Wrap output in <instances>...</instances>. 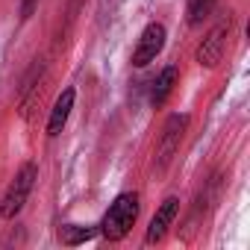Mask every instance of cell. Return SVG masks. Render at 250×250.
<instances>
[{"mask_svg":"<svg viewBox=\"0 0 250 250\" xmlns=\"http://www.w3.org/2000/svg\"><path fill=\"white\" fill-rule=\"evenodd\" d=\"M136 218H139V194H136V191H124V194H118L115 203L109 206V212L103 215V224H100L103 238L121 241L124 235L133 229Z\"/></svg>","mask_w":250,"mask_h":250,"instance_id":"6da1fadb","label":"cell"},{"mask_svg":"<svg viewBox=\"0 0 250 250\" xmlns=\"http://www.w3.org/2000/svg\"><path fill=\"white\" fill-rule=\"evenodd\" d=\"M36 180H39V168H36V162H24L21 171L15 174V180L9 183L3 200H0V218H9V221H12V218L24 209V203H27V197H30Z\"/></svg>","mask_w":250,"mask_h":250,"instance_id":"7a4b0ae2","label":"cell"},{"mask_svg":"<svg viewBox=\"0 0 250 250\" xmlns=\"http://www.w3.org/2000/svg\"><path fill=\"white\" fill-rule=\"evenodd\" d=\"M186 124H188V115H171L168 124H165V130H162V142L156 147V171L162 174L168 168V162L174 159V153L180 150V139H183V130H186Z\"/></svg>","mask_w":250,"mask_h":250,"instance_id":"3957f363","label":"cell"},{"mask_svg":"<svg viewBox=\"0 0 250 250\" xmlns=\"http://www.w3.org/2000/svg\"><path fill=\"white\" fill-rule=\"evenodd\" d=\"M162 47H165V27L153 21V24H147V27H145V33H142V39H139V44H136L133 65H136V68L150 65V62L162 53Z\"/></svg>","mask_w":250,"mask_h":250,"instance_id":"277c9868","label":"cell"},{"mask_svg":"<svg viewBox=\"0 0 250 250\" xmlns=\"http://www.w3.org/2000/svg\"><path fill=\"white\" fill-rule=\"evenodd\" d=\"M227 36H229V18L221 21L197 47V62L203 68H215L221 59H224V50H227Z\"/></svg>","mask_w":250,"mask_h":250,"instance_id":"5b68a950","label":"cell"},{"mask_svg":"<svg viewBox=\"0 0 250 250\" xmlns=\"http://www.w3.org/2000/svg\"><path fill=\"white\" fill-rule=\"evenodd\" d=\"M177 212H180V200H177V197H168V200L156 209V215H153V221H150V227H147L145 241H147V244L162 241V238H165V232H168V227L174 224Z\"/></svg>","mask_w":250,"mask_h":250,"instance_id":"8992f818","label":"cell"},{"mask_svg":"<svg viewBox=\"0 0 250 250\" xmlns=\"http://www.w3.org/2000/svg\"><path fill=\"white\" fill-rule=\"evenodd\" d=\"M74 88H65L59 97H56V103H53V112H50V121H47V136H59L62 133V127L68 124V115H71V109H74Z\"/></svg>","mask_w":250,"mask_h":250,"instance_id":"52a82bcc","label":"cell"},{"mask_svg":"<svg viewBox=\"0 0 250 250\" xmlns=\"http://www.w3.org/2000/svg\"><path fill=\"white\" fill-rule=\"evenodd\" d=\"M174 83H177V68L174 65H168L162 74H159V80H156V85H153V94H150V103L153 106H162L168 97H171V91H174Z\"/></svg>","mask_w":250,"mask_h":250,"instance_id":"ba28073f","label":"cell"},{"mask_svg":"<svg viewBox=\"0 0 250 250\" xmlns=\"http://www.w3.org/2000/svg\"><path fill=\"white\" fill-rule=\"evenodd\" d=\"M62 241L65 244H83V241H88V238H94L97 235V229L94 227H62Z\"/></svg>","mask_w":250,"mask_h":250,"instance_id":"9c48e42d","label":"cell"},{"mask_svg":"<svg viewBox=\"0 0 250 250\" xmlns=\"http://www.w3.org/2000/svg\"><path fill=\"white\" fill-rule=\"evenodd\" d=\"M212 9H215V0H191L188 3V24L197 27L203 18H209Z\"/></svg>","mask_w":250,"mask_h":250,"instance_id":"30bf717a","label":"cell"},{"mask_svg":"<svg viewBox=\"0 0 250 250\" xmlns=\"http://www.w3.org/2000/svg\"><path fill=\"white\" fill-rule=\"evenodd\" d=\"M33 3H36V0H24V9H21V18H30V12H33Z\"/></svg>","mask_w":250,"mask_h":250,"instance_id":"8fae6325","label":"cell"}]
</instances>
